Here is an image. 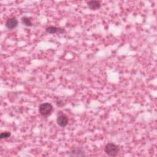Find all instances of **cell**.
Segmentation results:
<instances>
[{"label": "cell", "mask_w": 157, "mask_h": 157, "mask_svg": "<svg viewBox=\"0 0 157 157\" xmlns=\"http://www.w3.org/2000/svg\"><path fill=\"white\" fill-rule=\"evenodd\" d=\"M120 151V148L119 147L113 144V143H108L106 144V145L105 146V148H104V152L105 153L111 156H116L118 155V153H119Z\"/></svg>", "instance_id": "6da1fadb"}, {"label": "cell", "mask_w": 157, "mask_h": 157, "mask_svg": "<svg viewBox=\"0 0 157 157\" xmlns=\"http://www.w3.org/2000/svg\"><path fill=\"white\" fill-rule=\"evenodd\" d=\"M39 113L42 116H48L50 115L52 111H53V106L48 102H44L41 104L39 108Z\"/></svg>", "instance_id": "7a4b0ae2"}, {"label": "cell", "mask_w": 157, "mask_h": 157, "mask_svg": "<svg viewBox=\"0 0 157 157\" xmlns=\"http://www.w3.org/2000/svg\"><path fill=\"white\" fill-rule=\"evenodd\" d=\"M57 122L60 127L64 128L66 127L68 124V118L66 115L60 113L57 117Z\"/></svg>", "instance_id": "3957f363"}, {"label": "cell", "mask_w": 157, "mask_h": 157, "mask_svg": "<svg viewBox=\"0 0 157 157\" xmlns=\"http://www.w3.org/2000/svg\"><path fill=\"white\" fill-rule=\"evenodd\" d=\"M18 20L16 17H11L8 19L6 22V27L9 30H13L17 27Z\"/></svg>", "instance_id": "277c9868"}, {"label": "cell", "mask_w": 157, "mask_h": 157, "mask_svg": "<svg viewBox=\"0 0 157 157\" xmlns=\"http://www.w3.org/2000/svg\"><path fill=\"white\" fill-rule=\"evenodd\" d=\"M69 155L71 156H85V152L80 148H73L70 151Z\"/></svg>", "instance_id": "5b68a950"}, {"label": "cell", "mask_w": 157, "mask_h": 157, "mask_svg": "<svg viewBox=\"0 0 157 157\" xmlns=\"http://www.w3.org/2000/svg\"><path fill=\"white\" fill-rule=\"evenodd\" d=\"M45 31L49 34H55L57 33H65V29L61 28H57V27H53V26L47 27L45 29Z\"/></svg>", "instance_id": "8992f818"}, {"label": "cell", "mask_w": 157, "mask_h": 157, "mask_svg": "<svg viewBox=\"0 0 157 157\" xmlns=\"http://www.w3.org/2000/svg\"><path fill=\"white\" fill-rule=\"evenodd\" d=\"M88 8L91 10H96L101 8V3L98 1H90L87 3Z\"/></svg>", "instance_id": "52a82bcc"}, {"label": "cell", "mask_w": 157, "mask_h": 157, "mask_svg": "<svg viewBox=\"0 0 157 157\" xmlns=\"http://www.w3.org/2000/svg\"><path fill=\"white\" fill-rule=\"evenodd\" d=\"M22 23L27 26V27H32L33 26V23L31 22V20L30 17H26V16H24L22 18Z\"/></svg>", "instance_id": "ba28073f"}, {"label": "cell", "mask_w": 157, "mask_h": 157, "mask_svg": "<svg viewBox=\"0 0 157 157\" xmlns=\"http://www.w3.org/2000/svg\"><path fill=\"white\" fill-rule=\"evenodd\" d=\"M11 134L10 132H8V131L3 132L1 134H0V138H1L2 139H6V138L9 137L11 136Z\"/></svg>", "instance_id": "9c48e42d"}]
</instances>
